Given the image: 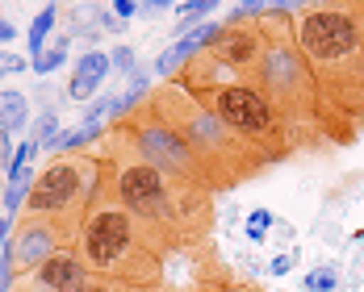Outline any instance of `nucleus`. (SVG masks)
<instances>
[{
  "instance_id": "obj_3",
  "label": "nucleus",
  "mask_w": 364,
  "mask_h": 292,
  "mask_svg": "<svg viewBox=\"0 0 364 292\" xmlns=\"http://www.w3.org/2000/svg\"><path fill=\"white\" fill-rule=\"evenodd\" d=\"M101 192V167L84 155H55L50 167L38 172L26 209L38 218H59L80 230L84 213L92 209L88 201Z\"/></svg>"
},
{
  "instance_id": "obj_2",
  "label": "nucleus",
  "mask_w": 364,
  "mask_h": 292,
  "mask_svg": "<svg viewBox=\"0 0 364 292\" xmlns=\"http://www.w3.org/2000/svg\"><path fill=\"white\" fill-rule=\"evenodd\" d=\"M105 196L151 230H181L193 213H205V192H197V180L164 176L134 146L130 159H117L105 172Z\"/></svg>"
},
{
  "instance_id": "obj_25",
  "label": "nucleus",
  "mask_w": 364,
  "mask_h": 292,
  "mask_svg": "<svg viewBox=\"0 0 364 292\" xmlns=\"http://www.w3.org/2000/svg\"><path fill=\"white\" fill-rule=\"evenodd\" d=\"M113 13H117L122 21H130V17L139 13V0H113Z\"/></svg>"
},
{
  "instance_id": "obj_11",
  "label": "nucleus",
  "mask_w": 364,
  "mask_h": 292,
  "mask_svg": "<svg viewBox=\"0 0 364 292\" xmlns=\"http://www.w3.org/2000/svg\"><path fill=\"white\" fill-rule=\"evenodd\" d=\"M197 55H201V46H197L193 38H181V42H172V46L151 63V72L159 75V79H172V75H181V67L188 59H197Z\"/></svg>"
},
{
  "instance_id": "obj_26",
  "label": "nucleus",
  "mask_w": 364,
  "mask_h": 292,
  "mask_svg": "<svg viewBox=\"0 0 364 292\" xmlns=\"http://www.w3.org/2000/svg\"><path fill=\"white\" fill-rule=\"evenodd\" d=\"M268 271H272V276H289V271H293V255H277Z\"/></svg>"
},
{
  "instance_id": "obj_22",
  "label": "nucleus",
  "mask_w": 364,
  "mask_h": 292,
  "mask_svg": "<svg viewBox=\"0 0 364 292\" xmlns=\"http://www.w3.org/2000/svg\"><path fill=\"white\" fill-rule=\"evenodd\" d=\"M21 72H30V59L13 55V50H0V75H21Z\"/></svg>"
},
{
  "instance_id": "obj_28",
  "label": "nucleus",
  "mask_w": 364,
  "mask_h": 292,
  "mask_svg": "<svg viewBox=\"0 0 364 292\" xmlns=\"http://www.w3.org/2000/svg\"><path fill=\"white\" fill-rule=\"evenodd\" d=\"M13 38H17L13 21H4V17H0V46H4V42H13Z\"/></svg>"
},
{
  "instance_id": "obj_7",
  "label": "nucleus",
  "mask_w": 364,
  "mask_h": 292,
  "mask_svg": "<svg viewBox=\"0 0 364 292\" xmlns=\"http://www.w3.org/2000/svg\"><path fill=\"white\" fill-rule=\"evenodd\" d=\"M297 38L306 46V55H314L318 63H335V59H343L360 46V26L343 9H318L301 21Z\"/></svg>"
},
{
  "instance_id": "obj_29",
  "label": "nucleus",
  "mask_w": 364,
  "mask_h": 292,
  "mask_svg": "<svg viewBox=\"0 0 364 292\" xmlns=\"http://www.w3.org/2000/svg\"><path fill=\"white\" fill-rule=\"evenodd\" d=\"M264 4H268V0H239V9H243V13H259Z\"/></svg>"
},
{
  "instance_id": "obj_23",
  "label": "nucleus",
  "mask_w": 364,
  "mask_h": 292,
  "mask_svg": "<svg viewBox=\"0 0 364 292\" xmlns=\"http://www.w3.org/2000/svg\"><path fill=\"white\" fill-rule=\"evenodd\" d=\"M109 109H113V96H97V101L84 105V121H101Z\"/></svg>"
},
{
  "instance_id": "obj_20",
  "label": "nucleus",
  "mask_w": 364,
  "mask_h": 292,
  "mask_svg": "<svg viewBox=\"0 0 364 292\" xmlns=\"http://www.w3.org/2000/svg\"><path fill=\"white\" fill-rule=\"evenodd\" d=\"M272 230V213H264V209H255L252 218H247V238L252 242H264V234Z\"/></svg>"
},
{
  "instance_id": "obj_15",
  "label": "nucleus",
  "mask_w": 364,
  "mask_h": 292,
  "mask_svg": "<svg viewBox=\"0 0 364 292\" xmlns=\"http://www.w3.org/2000/svg\"><path fill=\"white\" fill-rule=\"evenodd\" d=\"M101 75H88V72H72V79H68V96L72 101H97V92H101Z\"/></svg>"
},
{
  "instance_id": "obj_8",
  "label": "nucleus",
  "mask_w": 364,
  "mask_h": 292,
  "mask_svg": "<svg viewBox=\"0 0 364 292\" xmlns=\"http://www.w3.org/2000/svg\"><path fill=\"white\" fill-rule=\"evenodd\" d=\"M88 288H92V267L80 259L75 247L55 251L26 280V292H88Z\"/></svg>"
},
{
  "instance_id": "obj_30",
  "label": "nucleus",
  "mask_w": 364,
  "mask_h": 292,
  "mask_svg": "<svg viewBox=\"0 0 364 292\" xmlns=\"http://www.w3.org/2000/svg\"><path fill=\"white\" fill-rule=\"evenodd\" d=\"M268 4H272V9H297L301 0H268Z\"/></svg>"
},
{
  "instance_id": "obj_13",
  "label": "nucleus",
  "mask_w": 364,
  "mask_h": 292,
  "mask_svg": "<svg viewBox=\"0 0 364 292\" xmlns=\"http://www.w3.org/2000/svg\"><path fill=\"white\" fill-rule=\"evenodd\" d=\"M26 121H30V96L4 88V92H0V130L13 134V130H21Z\"/></svg>"
},
{
  "instance_id": "obj_5",
  "label": "nucleus",
  "mask_w": 364,
  "mask_h": 292,
  "mask_svg": "<svg viewBox=\"0 0 364 292\" xmlns=\"http://www.w3.org/2000/svg\"><path fill=\"white\" fill-rule=\"evenodd\" d=\"M205 92V105L214 109L222 125L239 138H268L272 125H277V113L272 101L252 88V84H214V88H201Z\"/></svg>"
},
{
  "instance_id": "obj_17",
  "label": "nucleus",
  "mask_w": 364,
  "mask_h": 292,
  "mask_svg": "<svg viewBox=\"0 0 364 292\" xmlns=\"http://www.w3.org/2000/svg\"><path fill=\"white\" fill-rule=\"evenodd\" d=\"M75 72H88V75H101V79H105V75L113 72L109 55H101V50H84V55H80V63H75Z\"/></svg>"
},
{
  "instance_id": "obj_27",
  "label": "nucleus",
  "mask_w": 364,
  "mask_h": 292,
  "mask_svg": "<svg viewBox=\"0 0 364 292\" xmlns=\"http://www.w3.org/2000/svg\"><path fill=\"white\" fill-rule=\"evenodd\" d=\"M168 4H172V0H143V4H139V13H146V17H155V13H164Z\"/></svg>"
},
{
  "instance_id": "obj_19",
  "label": "nucleus",
  "mask_w": 364,
  "mask_h": 292,
  "mask_svg": "<svg viewBox=\"0 0 364 292\" xmlns=\"http://www.w3.org/2000/svg\"><path fill=\"white\" fill-rule=\"evenodd\" d=\"M63 59H68V50H59V46H55V50H42V55H38L34 63H30V72L50 75L55 67H63Z\"/></svg>"
},
{
  "instance_id": "obj_18",
  "label": "nucleus",
  "mask_w": 364,
  "mask_h": 292,
  "mask_svg": "<svg viewBox=\"0 0 364 292\" xmlns=\"http://www.w3.org/2000/svg\"><path fill=\"white\" fill-rule=\"evenodd\" d=\"M109 67L117 75H126V79H130V75L139 72V59H134V50H130V46H113V50H109Z\"/></svg>"
},
{
  "instance_id": "obj_16",
  "label": "nucleus",
  "mask_w": 364,
  "mask_h": 292,
  "mask_svg": "<svg viewBox=\"0 0 364 292\" xmlns=\"http://www.w3.org/2000/svg\"><path fill=\"white\" fill-rule=\"evenodd\" d=\"M55 134H59V117H55V109H42L38 113V121H34V130H30V142L46 146Z\"/></svg>"
},
{
  "instance_id": "obj_6",
  "label": "nucleus",
  "mask_w": 364,
  "mask_h": 292,
  "mask_svg": "<svg viewBox=\"0 0 364 292\" xmlns=\"http://www.w3.org/2000/svg\"><path fill=\"white\" fill-rule=\"evenodd\" d=\"M75 234H80V230L68 225V221L30 213V218L13 230V238H9V259H13L17 271H34V267H42L55 251H63L68 238H75Z\"/></svg>"
},
{
  "instance_id": "obj_14",
  "label": "nucleus",
  "mask_w": 364,
  "mask_h": 292,
  "mask_svg": "<svg viewBox=\"0 0 364 292\" xmlns=\"http://www.w3.org/2000/svg\"><path fill=\"white\" fill-rule=\"evenodd\" d=\"M55 21H59V9H55V4H46V9H42V13H38L34 21H30V38H26V42H30V55H42V46H46V34H50V30H55Z\"/></svg>"
},
{
  "instance_id": "obj_9",
  "label": "nucleus",
  "mask_w": 364,
  "mask_h": 292,
  "mask_svg": "<svg viewBox=\"0 0 364 292\" xmlns=\"http://www.w3.org/2000/svg\"><path fill=\"white\" fill-rule=\"evenodd\" d=\"M259 30H247L243 21H226L218 30V38L210 42V50L205 55H214L218 63L226 67H247L252 59H259Z\"/></svg>"
},
{
  "instance_id": "obj_12",
  "label": "nucleus",
  "mask_w": 364,
  "mask_h": 292,
  "mask_svg": "<svg viewBox=\"0 0 364 292\" xmlns=\"http://www.w3.org/2000/svg\"><path fill=\"white\" fill-rule=\"evenodd\" d=\"M34 167H21V172H9V184H4V213L0 218H17L30 201V188H34Z\"/></svg>"
},
{
  "instance_id": "obj_21",
  "label": "nucleus",
  "mask_w": 364,
  "mask_h": 292,
  "mask_svg": "<svg viewBox=\"0 0 364 292\" xmlns=\"http://www.w3.org/2000/svg\"><path fill=\"white\" fill-rule=\"evenodd\" d=\"M38 150H42V146H38V142H30V138H26V142H21V146H17V150H13V167H9V172H21V167H34Z\"/></svg>"
},
{
  "instance_id": "obj_4",
  "label": "nucleus",
  "mask_w": 364,
  "mask_h": 292,
  "mask_svg": "<svg viewBox=\"0 0 364 292\" xmlns=\"http://www.w3.org/2000/svg\"><path fill=\"white\" fill-rule=\"evenodd\" d=\"M117 134L134 146L151 167H159L164 176H176V180H197L201 176V163H197L193 146L184 142V134L155 105L130 113V121H122Z\"/></svg>"
},
{
  "instance_id": "obj_1",
  "label": "nucleus",
  "mask_w": 364,
  "mask_h": 292,
  "mask_svg": "<svg viewBox=\"0 0 364 292\" xmlns=\"http://www.w3.org/2000/svg\"><path fill=\"white\" fill-rule=\"evenodd\" d=\"M159 238L164 230H151L139 218H130L117 201L97 196V205L84 213L75 251L92 267V276L122 280V284H146L159 271Z\"/></svg>"
},
{
  "instance_id": "obj_10",
  "label": "nucleus",
  "mask_w": 364,
  "mask_h": 292,
  "mask_svg": "<svg viewBox=\"0 0 364 292\" xmlns=\"http://www.w3.org/2000/svg\"><path fill=\"white\" fill-rule=\"evenodd\" d=\"M259 67H264V88L268 92H281V96H293L297 92V79H301V63H297V50L289 46H268L264 50V59H259Z\"/></svg>"
},
{
  "instance_id": "obj_24",
  "label": "nucleus",
  "mask_w": 364,
  "mask_h": 292,
  "mask_svg": "<svg viewBox=\"0 0 364 292\" xmlns=\"http://www.w3.org/2000/svg\"><path fill=\"white\" fill-rule=\"evenodd\" d=\"M97 30H105V34H122L126 26H122V17H117V13H105V9L97 4Z\"/></svg>"
}]
</instances>
